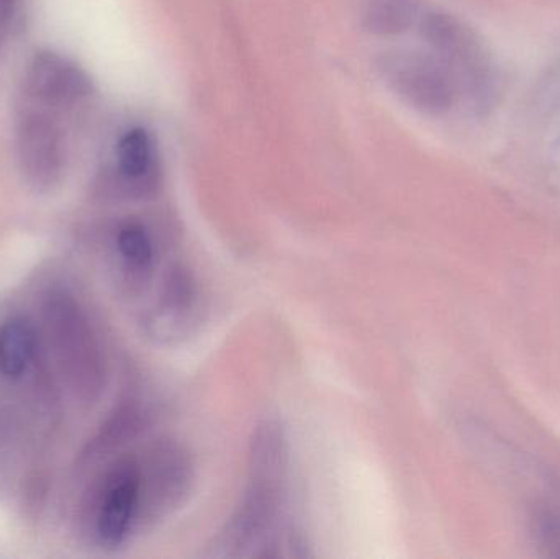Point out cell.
I'll return each instance as SVG.
<instances>
[{"label":"cell","instance_id":"cell-1","mask_svg":"<svg viewBox=\"0 0 560 559\" xmlns=\"http://www.w3.org/2000/svg\"><path fill=\"white\" fill-rule=\"evenodd\" d=\"M289 455L282 430L266 423L253 442L248 486L223 532L229 557H269L280 545L289 501Z\"/></svg>","mask_w":560,"mask_h":559},{"label":"cell","instance_id":"cell-2","mask_svg":"<svg viewBox=\"0 0 560 559\" xmlns=\"http://www.w3.org/2000/svg\"><path fill=\"white\" fill-rule=\"evenodd\" d=\"M417 26L430 51L456 79L463 98L477 108L489 105L495 94V68L476 32L456 16L433 9L423 10Z\"/></svg>","mask_w":560,"mask_h":559},{"label":"cell","instance_id":"cell-3","mask_svg":"<svg viewBox=\"0 0 560 559\" xmlns=\"http://www.w3.org/2000/svg\"><path fill=\"white\" fill-rule=\"evenodd\" d=\"M49 338L55 343L59 363L71 380V387L82 400H95L105 387L107 368L101 345L85 312L72 295L56 292L45 305Z\"/></svg>","mask_w":560,"mask_h":559},{"label":"cell","instance_id":"cell-4","mask_svg":"<svg viewBox=\"0 0 560 559\" xmlns=\"http://www.w3.org/2000/svg\"><path fill=\"white\" fill-rule=\"evenodd\" d=\"M375 71L398 98L428 117H444L463 98L456 79L430 49H388L375 59Z\"/></svg>","mask_w":560,"mask_h":559},{"label":"cell","instance_id":"cell-5","mask_svg":"<svg viewBox=\"0 0 560 559\" xmlns=\"http://www.w3.org/2000/svg\"><path fill=\"white\" fill-rule=\"evenodd\" d=\"M16 151L23 176L36 189H52L65 173L61 128L45 112H25L16 127Z\"/></svg>","mask_w":560,"mask_h":559},{"label":"cell","instance_id":"cell-6","mask_svg":"<svg viewBox=\"0 0 560 559\" xmlns=\"http://www.w3.org/2000/svg\"><path fill=\"white\" fill-rule=\"evenodd\" d=\"M30 97L51 108H71L92 94V82L79 66L51 51L38 53L25 75Z\"/></svg>","mask_w":560,"mask_h":559},{"label":"cell","instance_id":"cell-7","mask_svg":"<svg viewBox=\"0 0 560 559\" xmlns=\"http://www.w3.org/2000/svg\"><path fill=\"white\" fill-rule=\"evenodd\" d=\"M110 258L121 284L130 291H143L160 269V240L148 223L138 219L121 222L112 236Z\"/></svg>","mask_w":560,"mask_h":559},{"label":"cell","instance_id":"cell-8","mask_svg":"<svg viewBox=\"0 0 560 559\" xmlns=\"http://www.w3.org/2000/svg\"><path fill=\"white\" fill-rule=\"evenodd\" d=\"M117 171L121 186L137 197L150 196L160 184L156 148L143 128H131L118 141Z\"/></svg>","mask_w":560,"mask_h":559},{"label":"cell","instance_id":"cell-9","mask_svg":"<svg viewBox=\"0 0 560 559\" xmlns=\"http://www.w3.org/2000/svg\"><path fill=\"white\" fill-rule=\"evenodd\" d=\"M38 335L28 318L10 317L0 324V377L9 383L25 380L38 360Z\"/></svg>","mask_w":560,"mask_h":559},{"label":"cell","instance_id":"cell-10","mask_svg":"<svg viewBox=\"0 0 560 559\" xmlns=\"http://www.w3.org/2000/svg\"><path fill=\"white\" fill-rule=\"evenodd\" d=\"M420 0H358L359 22L375 36H398L418 25Z\"/></svg>","mask_w":560,"mask_h":559},{"label":"cell","instance_id":"cell-11","mask_svg":"<svg viewBox=\"0 0 560 559\" xmlns=\"http://www.w3.org/2000/svg\"><path fill=\"white\" fill-rule=\"evenodd\" d=\"M532 535L536 547L546 557L560 558V511L551 505L536 509L532 517Z\"/></svg>","mask_w":560,"mask_h":559},{"label":"cell","instance_id":"cell-12","mask_svg":"<svg viewBox=\"0 0 560 559\" xmlns=\"http://www.w3.org/2000/svg\"><path fill=\"white\" fill-rule=\"evenodd\" d=\"M15 7L16 0H0V45L9 35Z\"/></svg>","mask_w":560,"mask_h":559}]
</instances>
